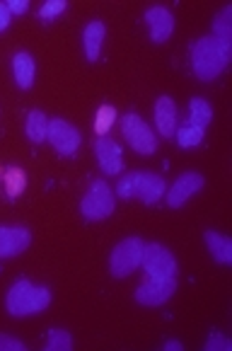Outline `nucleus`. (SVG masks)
Here are the masks:
<instances>
[{
  "mask_svg": "<svg viewBox=\"0 0 232 351\" xmlns=\"http://www.w3.org/2000/svg\"><path fill=\"white\" fill-rule=\"evenodd\" d=\"M47 141L53 145V150L61 155H73L80 145V134L73 124H68L66 119H51L49 121Z\"/></svg>",
  "mask_w": 232,
  "mask_h": 351,
  "instance_id": "8",
  "label": "nucleus"
},
{
  "mask_svg": "<svg viewBox=\"0 0 232 351\" xmlns=\"http://www.w3.org/2000/svg\"><path fill=\"white\" fill-rule=\"evenodd\" d=\"M140 267L145 269L148 279H157V281L177 279V259L165 245H157V243L145 245Z\"/></svg>",
  "mask_w": 232,
  "mask_h": 351,
  "instance_id": "4",
  "label": "nucleus"
},
{
  "mask_svg": "<svg viewBox=\"0 0 232 351\" xmlns=\"http://www.w3.org/2000/svg\"><path fill=\"white\" fill-rule=\"evenodd\" d=\"M114 124H116V109L112 104H102L97 109V117H94V134L107 136Z\"/></svg>",
  "mask_w": 232,
  "mask_h": 351,
  "instance_id": "22",
  "label": "nucleus"
},
{
  "mask_svg": "<svg viewBox=\"0 0 232 351\" xmlns=\"http://www.w3.org/2000/svg\"><path fill=\"white\" fill-rule=\"evenodd\" d=\"M175 291H177V279L157 281V279H148V276H145L143 284L136 291V300H138L140 305L155 308V305L167 303V300L175 295Z\"/></svg>",
  "mask_w": 232,
  "mask_h": 351,
  "instance_id": "9",
  "label": "nucleus"
},
{
  "mask_svg": "<svg viewBox=\"0 0 232 351\" xmlns=\"http://www.w3.org/2000/svg\"><path fill=\"white\" fill-rule=\"evenodd\" d=\"M49 303H51V291H49L47 286H39V289H36V286L29 284L27 279L12 284V289L8 291V298H5L8 313H10L12 317L36 315V313L47 310Z\"/></svg>",
  "mask_w": 232,
  "mask_h": 351,
  "instance_id": "2",
  "label": "nucleus"
},
{
  "mask_svg": "<svg viewBox=\"0 0 232 351\" xmlns=\"http://www.w3.org/2000/svg\"><path fill=\"white\" fill-rule=\"evenodd\" d=\"M27 138L31 143H44L47 141V131H49V119L42 109H31L29 117H27Z\"/></svg>",
  "mask_w": 232,
  "mask_h": 351,
  "instance_id": "18",
  "label": "nucleus"
},
{
  "mask_svg": "<svg viewBox=\"0 0 232 351\" xmlns=\"http://www.w3.org/2000/svg\"><path fill=\"white\" fill-rule=\"evenodd\" d=\"M5 5H8V10H10V15H22V12L29 10V3H27V0H8Z\"/></svg>",
  "mask_w": 232,
  "mask_h": 351,
  "instance_id": "28",
  "label": "nucleus"
},
{
  "mask_svg": "<svg viewBox=\"0 0 232 351\" xmlns=\"http://www.w3.org/2000/svg\"><path fill=\"white\" fill-rule=\"evenodd\" d=\"M27 346L10 335H0V351H25Z\"/></svg>",
  "mask_w": 232,
  "mask_h": 351,
  "instance_id": "27",
  "label": "nucleus"
},
{
  "mask_svg": "<svg viewBox=\"0 0 232 351\" xmlns=\"http://www.w3.org/2000/svg\"><path fill=\"white\" fill-rule=\"evenodd\" d=\"M227 61H230V44L220 42L216 36H203L191 49V68H194V75L203 83L216 80L225 71Z\"/></svg>",
  "mask_w": 232,
  "mask_h": 351,
  "instance_id": "1",
  "label": "nucleus"
},
{
  "mask_svg": "<svg viewBox=\"0 0 232 351\" xmlns=\"http://www.w3.org/2000/svg\"><path fill=\"white\" fill-rule=\"evenodd\" d=\"M206 245H208V252L213 254L218 264H232V243L230 238H225L222 232L218 230H206Z\"/></svg>",
  "mask_w": 232,
  "mask_h": 351,
  "instance_id": "15",
  "label": "nucleus"
},
{
  "mask_svg": "<svg viewBox=\"0 0 232 351\" xmlns=\"http://www.w3.org/2000/svg\"><path fill=\"white\" fill-rule=\"evenodd\" d=\"M116 206V197H114V189L104 180L92 182L90 191L85 194V199L80 202V213H83L88 221H104L114 213Z\"/></svg>",
  "mask_w": 232,
  "mask_h": 351,
  "instance_id": "5",
  "label": "nucleus"
},
{
  "mask_svg": "<svg viewBox=\"0 0 232 351\" xmlns=\"http://www.w3.org/2000/svg\"><path fill=\"white\" fill-rule=\"evenodd\" d=\"M12 71H15L17 85H20L22 90H29L31 83H34V73H36L34 58H31L29 53H25V51L15 53V58H12Z\"/></svg>",
  "mask_w": 232,
  "mask_h": 351,
  "instance_id": "17",
  "label": "nucleus"
},
{
  "mask_svg": "<svg viewBox=\"0 0 232 351\" xmlns=\"http://www.w3.org/2000/svg\"><path fill=\"white\" fill-rule=\"evenodd\" d=\"M230 346H232L230 339H225L220 332H213L211 339L206 341V351H227Z\"/></svg>",
  "mask_w": 232,
  "mask_h": 351,
  "instance_id": "26",
  "label": "nucleus"
},
{
  "mask_svg": "<svg viewBox=\"0 0 232 351\" xmlns=\"http://www.w3.org/2000/svg\"><path fill=\"white\" fill-rule=\"evenodd\" d=\"M203 186V177L198 175V172H184V175L179 177V180L172 184L170 191H165L167 194V204H170L172 208L181 206V204L189 202L194 194H196L198 189Z\"/></svg>",
  "mask_w": 232,
  "mask_h": 351,
  "instance_id": "12",
  "label": "nucleus"
},
{
  "mask_svg": "<svg viewBox=\"0 0 232 351\" xmlns=\"http://www.w3.org/2000/svg\"><path fill=\"white\" fill-rule=\"evenodd\" d=\"M63 10H66V0H49V3H44L42 5V10H39V17L51 20V17L61 15Z\"/></svg>",
  "mask_w": 232,
  "mask_h": 351,
  "instance_id": "25",
  "label": "nucleus"
},
{
  "mask_svg": "<svg viewBox=\"0 0 232 351\" xmlns=\"http://www.w3.org/2000/svg\"><path fill=\"white\" fill-rule=\"evenodd\" d=\"M70 349H73L70 332H66V330H51L49 332L47 351H70Z\"/></svg>",
  "mask_w": 232,
  "mask_h": 351,
  "instance_id": "24",
  "label": "nucleus"
},
{
  "mask_svg": "<svg viewBox=\"0 0 232 351\" xmlns=\"http://www.w3.org/2000/svg\"><path fill=\"white\" fill-rule=\"evenodd\" d=\"M189 124L191 126H198V129H206L208 124H211V119H213V109H211V104L206 102V99H201V97H194L189 102Z\"/></svg>",
  "mask_w": 232,
  "mask_h": 351,
  "instance_id": "19",
  "label": "nucleus"
},
{
  "mask_svg": "<svg viewBox=\"0 0 232 351\" xmlns=\"http://www.w3.org/2000/svg\"><path fill=\"white\" fill-rule=\"evenodd\" d=\"M167 184L155 172H129L116 184V194L121 199H140L143 204H155L165 197Z\"/></svg>",
  "mask_w": 232,
  "mask_h": 351,
  "instance_id": "3",
  "label": "nucleus"
},
{
  "mask_svg": "<svg viewBox=\"0 0 232 351\" xmlns=\"http://www.w3.org/2000/svg\"><path fill=\"white\" fill-rule=\"evenodd\" d=\"M213 36L225 44L232 42V5H225L218 12L216 22H213Z\"/></svg>",
  "mask_w": 232,
  "mask_h": 351,
  "instance_id": "21",
  "label": "nucleus"
},
{
  "mask_svg": "<svg viewBox=\"0 0 232 351\" xmlns=\"http://www.w3.org/2000/svg\"><path fill=\"white\" fill-rule=\"evenodd\" d=\"M121 134H124L126 143L140 155H153L157 150V138H155L153 129L140 119L138 114H126L121 119Z\"/></svg>",
  "mask_w": 232,
  "mask_h": 351,
  "instance_id": "7",
  "label": "nucleus"
},
{
  "mask_svg": "<svg viewBox=\"0 0 232 351\" xmlns=\"http://www.w3.org/2000/svg\"><path fill=\"white\" fill-rule=\"evenodd\" d=\"M10 10H8L5 3H0V32L8 29V25H10Z\"/></svg>",
  "mask_w": 232,
  "mask_h": 351,
  "instance_id": "29",
  "label": "nucleus"
},
{
  "mask_svg": "<svg viewBox=\"0 0 232 351\" xmlns=\"http://www.w3.org/2000/svg\"><path fill=\"white\" fill-rule=\"evenodd\" d=\"M94 153H97V162L107 175H119L124 170V158H121V145L116 141L107 138V136H97L94 141Z\"/></svg>",
  "mask_w": 232,
  "mask_h": 351,
  "instance_id": "10",
  "label": "nucleus"
},
{
  "mask_svg": "<svg viewBox=\"0 0 232 351\" xmlns=\"http://www.w3.org/2000/svg\"><path fill=\"white\" fill-rule=\"evenodd\" d=\"M143 247L145 243L140 238H126L114 247L112 257H109V269H112L114 279H126L129 274H133L143 259Z\"/></svg>",
  "mask_w": 232,
  "mask_h": 351,
  "instance_id": "6",
  "label": "nucleus"
},
{
  "mask_svg": "<svg viewBox=\"0 0 232 351\" xmlns=\"http://www.w3.org/2000/svg\"><path fill=\"white\" fill-rule=\"evenodd\" d=\"M104 22L94 20L90 22L88 27H85L83 32V42H85V56H88V61H97L99 58V51H102V42H104Z\"/></svg>",
  "mask_w": 232,
  "mask_h": 351,
  "instance_id": "16",
  "label": "nucleus"
},
{
  "mask_svg": "<svg viewBox=\"0 0 232 351\" xmlns=\"http://www.w3.org/2000/svg\"><path fill=\"white\" fill-rule=\"evenodd\" d=\"M145 22L150 27V36L155 44H165L175 32V17L167 8H150L145 10Z\"/></svg>",
  "mask_w": 232,
  "mask_h": 351,
  "instance_id": "13",
  "label": "nucleus"
},
{
  "mask_svg": "<svg viewBox=\"0 0 232 351\" xmlns=\"http://www.w3.org/2000/svg\"><path fill=\"white\" fill-rule=\"evenodd\" d=\"M3 182H5V194L10 199H17L25 191L27 186V175L22 167H8L5 172H3Z\"/></svg>",
  "mask_w": 232,
  "mask_h": 351,
  "instance_id": "20",
  "label": "nucleus"
},
{
  "mask_svg": "<svg viewBox=\"0 0 232 351\" xmlns=\"http://www.w3.org/2000/svg\"><path fill=\"white\" fill-rule=\"evenodd\" d=\"M203 134H206V129H198V126L189 124L177 131V143H179L181 148H194V145H198L203 141Z\"/></svg>",
  "mask_w": 232,
  "mask_h": 351,
  "instance_id": "23",
  "label": "nucleus"
},
{
  "mask_svg": "<svg viewBox=\"0 0 232 351\" xmlns=\"http://www.w3.org/2000/svg\"><path fill=\"white\" fill-rule=\"evenodd\" d=\"M177 104L172 97L162 95L157 102H155V126L160 131L162 138H175L177 131Z\"/></svg>",
  "mask_w": 232,
  "mask_h": 351,
  "instance_id": "14",
  "label": "nucleus"
},
{
  "mask_svg": "<svg viewBox=\"0 0 232 351\" xmlns=\"http://www.w3.org/2000/svg\"><path fill=\"white\" fill-rule=\"evenodd\" d=\"M165 349H170V351H172V349H175V351H181V349H184V346H181L179 341H167Z\"/></svg>",
  "mask_w": 232,
  "mask_h": 351,
  "instance_id": "30",
  "label": "nucleus"
},
{
  "mask_svg": "<svg viewBox=\"0 0 232 351\" xmlns=\"http://www.w3.org/2000/svg\"><path fill=\"white\" fill-rule=\"evenodd\" d=\"M31 243V232L27 228H5L0 226V259L17 257Z\"/></svg>",
  "mask_w": 232,
  "mask_h": 351,
  "instance_id": "11",
  "label": "nucleus"
}]
</instances>
